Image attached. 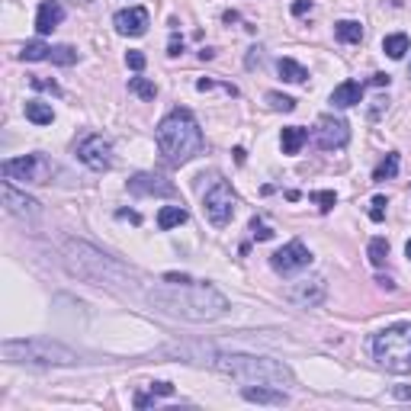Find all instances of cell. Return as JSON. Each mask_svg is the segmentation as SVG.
<instances>
[{
    "label": "cell",
    "instance_id": "cell-1",
    "mask_svg": "<svg viewBox=\"0 0 411 411\" xmlns=\"http://www.w3.org/2000/svg\"><path fill=\"white\" fill-rule=\"evenodd\" d=\"M148 305L184 321H216L228 312V299L209 283H164L148 289Z\"/></svg>",
    "mask_w": 411,
    "mask_h": 411
},
{
    "label": "cell",
    "instance_id": "cell-2",
    "mask_svg": "<svg viewBox=\"0 0 411 411\" xmlns=\"http://www.w3.org/2000/svg\"><path fill=\"white\" fill-rule=\"evenodd\" d=\"M196 363L216 369V373H225V376L238 379V382H248V386H293L296 376L293 369L286 366L283 360H270V357H251V353H218L212 347L196 357Z\"/></svg>",
    "mask_w": 411,
    "mask_h": 411
},
{
    "label": "cell",
    "instance_id": "cell-3",
    "mask_svg": "<svg viewBox=\"0 0 411 411\" xmlns=\"http://www.w3.org/2000/svg\"><path fill=\"white\" fill-rule=\"evenodd\" d=\"M65 267L74 273L77 280L93 286H106V289H119V293H129L138 280L135 270H129L126 264L113 260L109 254L90 248L87 241H67L65 244Z\"/></svg>",
    "mask_w": 411,
    "mask_h": 411
},
{
    "label": "cell",
    "instance_id": "cell-4",
    "mask_svg": "<svg viewBox=\"0 0 411 411\" xmlns=\"http://www.w3.org/2000/svg\"><path fill=\"white\" fill-rule=\"evenodd\" d=\"M202 145H206V138H202V129L190 109H170L158 122V152L170 168L193 161L202 152Z\"/></svg>",
    "mask_w": 411,
    "mask_h": 411
},
{
    "label": "cell",
    "instance_id": "cell-5",
    "mask_svg": "<svg viewBox=\"0 0 411 411\" xmlns=\"http://www.w3.org/2000/svg\"><path fill=\"white\" fill-rule=\"evenodd\" d=\"M0 357L7 363H29V366H77V350L65 347L51 337H10L0 344Z\"/></svg>",
    "mask_w": 411,
    "mask_h": 411
},
{
    "label": "cell",
    "instance_id": "cell-6",
    "mask_svg": "<svg viewBox=\"0 0 411 411\" xmlns=\"http://www.w3.org/2000/svg\"><path fill=\"white\" fill-rule=\"evenodd\" d=\"M373 360L389 373H411V321L389 325L373 337Z\"/></svg>",
    "mask_w": 411,
    "mask_h": 411
},
{
    "label": "cell",
    "instance_id": "cell-7",
    "mask_svg": "<svg viewBox=\"0 0 411 411\" xmlns=\"http://www.w3.org/2000/svg\"><path fill=\"white\" fill-rule=\"evenodd\" d=\"M0 170H3L7 180H23V184H49L51 177H55V164L39 152L3 161V168Z\"/></svg>",
    "mask_w": 411,
    "mask_h": 411
},
{
    "label": "cell",
    "instance_id": "cell-8",
    "mask_svg": "<svg viewBox=\"0 0 411 411\" xmlns=\"http://www.w3.org/2000/svg\"><path fill=\"white\" fill-rule=\"evenodd\" d=\"M235 193H232V186H228V180H222V177H216L212 180V186L202 193V212H206V218H209L216 228H225L228 222H232V216H235Z\"/></svg>",
    "mask_w": 411,
    "mask_h": 411
},
{
    "label": "cell",
    "instance_id": "cell-9",
    "mask_svg": "<svg viewBox=\"0 0 411 411\" xmlns=\"http://www.w3.org/2000/svg\"><path fill=\"white\" fill-rule=\"evenodd\" d=\"M309 264H312V251L303 241H289V244H283L280 251L270 254V267L277 270L280 277H293V273L305 270Z\"/></svg>",
    "mask_w": 411,
    "mask_h": 411
},
{
    "label": "cell",
    "instance_id": "cell-10",
    "mask_svg": "<svg viewBox=\"0 0 411 411\" xmlns=\"http://www.w3.org/2000/svg\"><path fill=\"white\" fill-rule=\"evenodd\" d=\"M77 158L90 170H109L113 168V145L103 135H84L77 142Z\"/></svg>",
    "mask_w": 411,
    "mask_h": 411
},
{
    "label": "cell",
    "instance_id": "cell-11",
    "mask_svg": "<svg viewBox=\"0 0 411 411\" xmlns=\"http://www.w3.org/2000/svg\"><path fill=\"white\" fill-rule=\"evenodd\" d=\"M315 142H319L321 152H337L350 142V126L344 119H335V116H321L319 119V129H315Z\"/></svg>",
    "mask_w": 411,
    "mask_h": 411
},
{
    "label": "cell",
    "instance_id": "cell-12",
    "mask_svg": "<svg viewBox=\"0 0 411 411\" xmlns=\"http://www.w3.org/2000/svg\"><path fill=\"white\" fill-rule=\"evenodd\" d=\"M328 296V283L321 277H312V280H303V283H293L286 289V299L299 309H315V305L325 303Z\"/></svg>",
    "mask_w": 411,
    "mask_h": 411
},
{
    "label": "cell",
    "instance_id": "cell-13",
    "mask_svg": "<svg viewBox=\"0 0 411 411\" xmlns=\"http://www.w3.org/2000/svg\"><path fill=\"white\" fill-rule=\"evenodd\" d=\"M126 186L135 196H177V186L161 174H135L129 177Z\"/></svg>",
    "mask_w": 411,
    "mask_h": 411
},
{
    "label": "cell",
    "instance_id": "cell-14",
    "mask_svg": "<svg viewBox=\"0 0 411 411\" xmlns=\"http://www.w3.org/2000/svg\"><path fill=\"white\" fill-rule=\"evenodd\" d=\"M113 26H116L119 35H132V39H138V35L148 33V10L145 7L119 10L116 17H113Z\"/></svg>",
    "mask_w": 411,
    "mask_h": 411
},
{
    "label": "cell",
    "instance_id": "cell-15",
    "mask_svg": "<svg viewBox=\"0 0 411 411\" xmlns=\"http://www.w3.org/2000/svg\"><path fill=\"white\" fill-rule=\"evenodd\" d=\"M3 202H7L10 216H17V218H35V216H39V202H35L33 196L19 193L10 180H3Z\"/></svg>",
    "mask_w": 411,
    "mask_h": 411
},
{
    "label": "cell",
    "instance_id": "cell-16",
    "mask_svg": "<svg viewBox=\"0 0 411 411\" xmlns=\"http://www.w3.org/2000/svg\"><path fill=\"white\" fill-rule=\"evenodd\" d=\"M61 19H65V7H61L58 0H42L39 10H35V29H39V35H49L51 29H58Z\"/></svg>",
    "mask_w": 411,
    "mask_h": 411
},
{
    "label": "cell",
    "instance_id": "cell-17",
    "mask_svg": "<svg viewBox=\"0 0 411 411\" xmlns=\"http://www.w3.org/2000/svg\"><path fill=\"white\" fill-rule=\"evenodd\" d=\"M241 395L244 402H257V405H289V395L280 386H244Z\"/></svg>",
    "mask_w": 411,
    "mask_h": 411
},
{
    "label": "cell",
    "instance_id": "cell-18",
    "mask_svg": "<svg viewBox=\"0 0 411 411\" xmlns=\"http://www.w3.org/2000/svg\"><path fill=\"white\" fill-rule=\"evenodd\" d=\"M360 100H363V84H357V81H344V84H337L335 90H331V103H335L337 109H350Z\"/></svg>",
    "mask_w": 411,
    "mask_h": 411
},
{
    "label": "cell",
    "instance_id": "cell-19",
    "mask_svg": "<svg viewBox=\"0 0 411 411\" xmlns=\"http://www.w3.org/2000/svg\"><path fill=\"white\" fill-rule=\"evenodd\" d=\"M309 142V132L303 126H286L283 135H280V145H283V154H299L303 145Z\"/></svg>",
    "mask_w": 411,
    "mask_h": 411
},
{
    "label": "cell",
    "instance_id": "cell-20",
    "mask_svg": "<svg viewBox=\"0 0 411 411\" xmlns=\"http://www.w3.org/2000/svg\"><path fill=\"white\" fill-rule=\"evenodd\" d=\"M277 71H280L283 81H289V84H305V81H309V71H305L299 61H293V58H280L277 61Z\"/></svg>",
    "mask_w": 411,
    "mask_h": 411
},
{
    "label": "cell",
    "instance_id": "cell-21",
    "mask_svg": "<svg viewBox=\"0 0 411 411\" xmlns=\"http://www.w3.org/2000/svg\"><path fill=\"white\" fill-rule=\"evenodd\" d=\"M335 35H337V42L357 45V42H363V26L357 19H341V23H335Z\"/></svg>",
    "mask_w": 411,
    "mask_h": 411
},
{
    "label": "cell",
    "instance_id": "cell-22",
    "mask_svg": "<svg viewBox=\"0 0 411 411\" xmlns=\"http://www.w3.org/2000/svg\"><path fill=\"white\" fill-rule=\"evenodd\" d=\"M398 164H402V161H398V154L389 152L386 158L376 164V170H373V184H386V180H395V174H398Z\"/></svg>",
    "mask_w": 411,
    "mask_h": 411
},
{
    "label": "cell",
    "instance_id": "cell-23",
    "mask_svg": "<svg viewBox=\"0 0 411 411\" xmlns=\"http://www.w3.org/2000/svg\"><path fill=\"white\" fill-rule=\"evenodd\" d=\"M26 119H29V122H35V126H51L55 113H51L49 103H42V100H29V103H26Z\"/></svg>",
    "mask_w": 411,
    "mask_h": 411
},
{
    "label": "cell",
    "instance_id": "cell-24",
    "mask_svg": "<svg viewBox=\"0 0 411 411\" xmlns=\"http://www.w3.org/2000/svg\"><path fill=\"white\" fill-rule=\"evenodd\" d=\"M186 222V209L184 206H164V209L158 212V228L161 232H170V228L184 225Z\"/></svg>",
    "mask_w": 411,
    "mask_h": 411
},
{
    "label": "cell",
    "instance_id": "cell-25",
    "mask_svg": "<svg viewBox=\"0 0 411 411\" xmlns=\"http://www.w3.org/2000/svg\"><path fill=\"white\" fill-rule=\"evenodd\" d=\"M382 51H386L392 61H398V58H405V51H408V35L405 33H392V35H386L382 39Z\"/></svg>",
    "mask_w": 411,
    "mask_h": 411
},
{
    "label": "cell",
    "instance_id": "cell-26",
    "mask_svg": "<svg viewBox=\"0 0 411 411\" xmlns=\"http://www.w3.org/2000/svg\"><path fill=\"white\" fill-rule=\"evenodd\" d=\"M49 55H51V45L39 42V39H33V42H26L19 49V58L23 61H49Z\"/></svg>",
    "mask_w": 411,
    "mask_h": 411
},
{
    "label": "cell",
    "instance_id": "cell-27",
    "mask_svg": "<svg viewBox=\"0 0 411 411\" xmlns=\"http://www.w3.org/2000/svg\"><path fill=\"white\" fill-rule=\"evenodd\" d=\"M129 90H132L135 97H142V100H154V97H158V87H154L148 77H129Z\"/></svg>",
    "mask_w": 411,
    "mask_h": 411
},
{
    "label": "cell",
    "instance_id": "cell-28",
    "mask_svg": "<svg viewBox=\"0 0 411 411\" xmlns=\"http://www.w3.org/2000/svg\"><path fill=\"white\" fill-rule=\"evenodd\" d=\"M366 254H369V264H373V267H382L386 257H389V241L386 238H373L369 248H366Z\"/></svg>",
    "mask_w": 411,
    "mask_h": 411
},
{
    "label": "cell",
    "instance_id": "cell-29",
    "mask_svg": "<svg viewBox=\"0 0 411 411\" xmlns=\"http://www.w3.org/2000/svg\"><path fill=\"white\" fill-rule=\"evenodd\" d=\"M77 58H81V55H77V49H71V45H55L49 55V61H55V65H61V67L74 65Z\"/></svg>",
    "mask_w": 411,
    "mask_h": 411
},
{
    "label": "cell",
    "instance_id": "cell-30",
    "mask_svg": "<svg viewBox=\"0 0 411 411\" xmlns=\"http://www.w3.org/2000/svg\"><path fill=\"white\" fill-rule=\"evenodd\" d=\"M264 100L270 103V109H280V113H293V109H296V100H293V97H286V93H277V90H270Z\"/></svg>",
    "mask_w": 411,
    "mask_h": 411
},
{
    "label": "cell",
    "instance_id": "cell-31",
    "mask_svg": "<svg viewBox=\"0 0 411 411\" xmlns=\"http://www.w3.org/2000/svg\"><path fill=\"white\" fill-rule=\"evenodd\" d=\"M312 202H319L321 212H331L335 209V202H337V196L331 193V190H319V193H312Z\"/></svg>",
    "mask_w": 411,
    "mask_h": 411
},
{
    "label": "cell",
    "instance_id": "cell-32",
    "mask_svg": "<svg viewBox=\"0 0 411 411\" xmlns=\"http://www.w3.org/2000/svg\"><path fill=\"white\" fill-rule=\"evenodd\" d=\"M386 196H376V200L369 202V218H373V222H382V218H386Z\"/></svg>",
    "mask_w": 411,
    "mask_h": 411
},
{
    "label": "cell",
    "instance_id": "cell-33",
    "mask_svg": "<svg viewBox=\"0 0 411 411\" xmlns=\"http://www.w3.org/2000/svg\"><path fill=\"white\" fill-rule=\"evenodd\" d=\"M251 235L257 238V241H270V238H273V228H267L260 218H251Z\"/></svg>",
    "mask_w": 411,
    "mask_h": 411
},
{
    "label": "cell",
    "instance_id": "cell-34",
    "mask_svg": "<svg viewBox=\"0 0 411 411\" xmlns=\"http://www.w3.org/2000/svg\"><path fill=\"white\" fill-rule=\"evenodd\" d=\"M29 84H33L35 90H49V93H55V97L61 93V87L55 84V81H49V77H29Z\"/></svg>",
    "mask_w": 411,
    "mask_h": 411
},
{
    "label": "cell",
    "instance_id": "cell-35",
    "mask_svg": "<svg viewBox=\"0 0 411 411\" xmlns=\"http://www.w3.org/2000/svg\"><path fill=\"white\" fill-rule=\"evenodd\" d=\"M126 65L132 67V71H142V67H145V55H142V51H129V55H126Z\"/></svg>",
    "mask_w": 411,
    "mask_h": 411
},
{
    "label": "cell",
    "instance_id": "cell-36",
    "mask_svg": "<svg viewBox=\"0 0 411 411\" xmlns=\"http://www.w3.org/2000/svg\"><path fill=\"white\" fill-rule=\"evenodd\" d=\"M154 398H158L154 392H138L135 395V408H148V405H154Z\"/></svg>",
    "mask_w": 411,
    "mask_h": 411
},
{
    "label": "cell",
    "instance_id": "cell-37",
    "mask_svg": "<svg viewBox=\"0 0 411 411\" xmlns=\"http://www.w3.org/2000/svg\"><path fill=\"white\" fill-rule=\"evenodd\" d=\"M152 392L154 395H174V386H170V382H152Z\"/></svg>",
    "mask_w": 411,
    "mask_h": 411
},
{
    "label": "cell",
    "instance_id": "cell-38",
    "mask_svg": "<svg viewBox=\"0 0 411 411\" xmlns=\"http://www.w3.org/2000/svg\"><path fill=\"white\" fill-rule=\"evenodd\" d=\"M309 10H312V0H296V3H293L296 17H303V13H309Z\"/></svg>",
    "mask_w": 411,
    "mask_h": 411
},
{
    "label": "cell",
    "instance_id": "cell-39",
    "mask_svg": "<svg viewBox=\"0 0 411 411\" xmlns=\"http://www.w3.org/2000/svg\"><path fill=\"white\" fill-rule=\"evenodd\" d=\"M389 81H392V77L382 74V71H379V74H373V87H389Z\"/></svg>",
    "mask_w": 411,
    "mask_h": 411
},
{
    "label": "cell",
    "instance_id": "cell-40",
    "mask_svg": "<svg viewBox=\"0 0 411 411\" xmlns=\"http://www.w3.org/2000/svg\"><path fill=\"white\" fill-rule=\"evenodd\" d=\"M119 218H132L135 225H138V222H142V216H138V212H129V209H122V212H119Z\"/></svg>",
    "mask_w": 411,
    "mask_h": 411
},
{
    "label": "cell",
    "instance_id": "cell-41",
    "mask_svg": "<svg viewBox=\"0 0 411 411\" xmlns=\"http://www.w3.org/2000/svg\"><path fill=\"white\" fill-rule=\"evenodd\" d=\"M180 51H184V42H177V39H174V42H170V51H168V55H170V58H177Z\"/></svg>",
    "mask_w": 411,
    "mask_h": 411
},
{
    "label": "cell",
    "instance_id": "cell-42",
    "mask_svg": "<svg viewBox=\"0 0 411 411\" xmlns=\"http://www.w3.org/2000/svg\"><path fill=\"white\" fill-rule=\"evenodd\" d=\"M376 283L382 286V289H386V293H392V289H395V283H392V280H389V277H379Z\"/></svg>",
    "mask_w": 411,
    "mask_h": 411
},
{
    "label": "cell",
    "instance_id": "cell-43",
    "mask_svg": "<svg viewBox=\"0 0 411 411\" xmlns=\"http://www.w3.org/2000/svg\"><path fill=\"white\" fill-rule=\"evenodd\" d=\"M254 61H260V49H251V55H248V67H254Z\"/></svg>",
    "mask_w": 411,
    "mask_h": 411
},
{
    "label": "cell",
    "instance_id": "cell-44",
    "mask_svg": "<svg viewBox=\"0 0 411 411\" xmlns=\"http://www.w3.org/2000/svg\"><path fill=\"white\" fill-rule=\"evenodd\" d=\"M395 395H398V398H411V389H405V386H398V389H395Z\"/></svg>",
    "mask_w": 411,
    "mask_h": 411
},
{
    "label": "cell",
    "instance_id": "cell-45",
    "mask_svg": "<svg viewBox=\"0 0 411 411\" xmlns=\"http://www.w3.org/2000/svg\"><path fill=\"white\" fill-rule=\"evenodd\" d=\"M405 254H408V260H411V241H408V244H405Z\"/></svg>",
    "mask_w": 411,
    "mask_h": 411
}]
</instances>
